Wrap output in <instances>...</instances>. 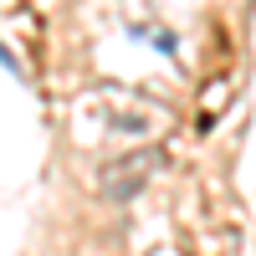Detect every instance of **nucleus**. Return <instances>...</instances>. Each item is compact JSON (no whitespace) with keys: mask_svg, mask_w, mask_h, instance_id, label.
Returning <instances> with one entry per match:
<instances>
[{"mask_svg":"<svg viewBox=\"0 0 256 256\" xmlns=\"http://www.w3.org/2000/svg\"><path fill=\"white\" fill-rule=\"evenodd\" d=\"M154 169H159L154 148H134V154H123V159H113L108 169H102V195H108V200H134L138 190L148 184Z\"/></svg>","mask_w":256,"mask_h":256,"instance_id":"1","label":"nucleus"},{"mask_svg":"<svg viewBox=\"0 0 256 256\" xmlns=\"http://www.w3.org/2000/svg\"><path fill=\"white\" fill-rule=\"evenodd\" d=\"M0 62H6V67H10V72H16V56H10V52H6V46H0Z\"/></svg>","mask_w":256,"mask_h":256,"instance_id":"2","label":"nucleus"}]
</instances>
